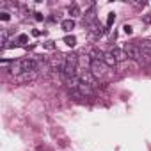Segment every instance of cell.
I'll return each instance as SVG.
<instances>
[{"instance_id": "cell-1", "label": "cell", "mask_w": 151, "mask_h": 151, "mask_svg": "<svg viewBox=\"0 0 151 151\" xmlns=\"http://www.w3.org/2000/svg\"><path fill=\"white\" fill-rule=\"evenodd\" d=\"M124 52H126V55H128L130 59L139 60V62H144L142 52H140V48H139L137 43H126V45H124Z\"/></svg>"}, {"instance_id": "cell-2", "label": "cell", "mask_w": 151, "mask_h": 151, "mask_svg": "<svg viewBox=\"0 0 151 151\" xmlns=\"http://www.w3.org/2000/svg\"><path fill=\"white\" fill-rule=\"evenodd\" d=\"M89 68H91V75H93L94 78H103L105 73H107L105 69H107L109 66H107L105 62H101V60H91V66H89Z\"/></svg>"}, {"instance_id": "cell-3", "label": "cell", "mask_w": 151, "mask_h": 151, "mask_svg": "<svg viewBox=\"0 0 151 151\" xmlns=\"http://www.w3.org/2000/svg\"><path fill=\"white\" fill-rule=\"evenodd\" d=\"M140 52H142V57H144V62H149L151 60V39H142V41H137Z\"/></svg>"}, {"instance_id": "cell-4", "label": "cell", "mask_w": 151, "mask_h": 151, "mask_svg": "<svg viewBox=\"0 0 151 151\" xmlns=\"http://www.w3.org/2000/svg\"><path fill=\"white\" fill-rule=\"evenodd\" d=\"M37 71H27V73H22V75H18V77H14V80L18 82V84H25V82H32V80H36L37 78Z\"/></svg>"}, {"instance_id": "cell-5", "label": "cell", "mask_w": 151, "mask_h": 151, "mask_svg": "<svg viewBox=\"0 0 151 151\" xmlns=\"http://www.w3.org/2000/svg\"><path fill=\"white\" fill-rule=\"evenodd\" d=\"M110 53L114 55V59H116L117 62H123V60H126V59H128L126 52H124V50H121V48H112V50H110Z\"/></svg>"}, {"instance_id": "cell-6", "label": "cell", "mask_w": 151, "mask_h": 151, "mask_svg": "<svg viewBox=\"0 0 151 151\" xmlns=\"http://www.w3.org/2000/svg\"><path fill=\"white\" fill-rule=\"evenodd\" d=\"M60 27H62V30L71 32V30L75 29V20H73V18H69V20H62V22H60Z\"/></svg>"}, {"instance_id": "cell-7", "label": "cell", "mask_w": 151, "mask_h": 151, "mask_svg": "<svg viewBox=\"0 0 151 151\" xmlns=\"http://www.w3.org/2000/svg\"><path fill=\"white\" fill-rule=\"evenodd\" d=\"M89 55H91V60H101V62H103L105 52H101V50H98V48H93V50L89 52Z\"/></svg>"}, {"instance_id": "cell-8", "label": "cell", "mask_w": 151, "mask_h": 151, "mask_svg": "<svg viewBox=\"0 0 151 151\" xmlns=\"http://www.w3.org/2000/svg\"><path fill=\"white\" fill-rule=\"evenodd\" d=\"M103 62H105L109 68H114V66L117 64V60L114 59V55H112L110 52H105V55H103Z\"/></svg>"}, {"instance_id": "cell-9", "label": "cell", "mask_w": 151, "mask_h": 151, "mask_svg": "<svg viewBox=\"0 0 151 151\" xmlns=\"http://www.w3.org/2000/svg\"><path fill=\"white\" fill-rule=\"evenodd\" d=\"M69 96H71V98H75L77 101H86V100H87V98L78 91V89H69Z\"/></svg>"}, {"instance_id": "cell-10", "label": "cell", "mask_w": 151, "mask_h": 151, "mask_svg": "<svg viewBox=\"0 0 151 151\" xmlns=\"http://www.w3.org/2000/svg\"><path fill=\"white\" fill-rule=\"evenodd\" d=\"M89 32H91V36H101L103 34V29H101V25H98L94 22L93 25H89Z\"/></svg>"}, {"instance_id": "cell-11", "label": "cell", "mask_w": 151, "mask_h": 151, "mask_svg": "<svg viewBox=\"0 0 151 151\" xmlns=\"http://www.w3.org/2000/svg\"><path fill=\"white\" fill-rule=\"evenodd\" d=\"M69 14H71L73 18H77V16H80V7H78L77 4H73V6H69Z\"/></svg>"}, {"instance_id": "cell-12", "label": "cell", "mask_w": 151, "mask_h": 151, "mask_svg": "<svg viewBox=\"0 0 151 151\" xmlns=\"http://www.w3.org/2000/svg\"><path fill=\"white\" fill-rule=\"evenodd\" d=\"M0 39H2V43H0V48L6 50V48H7V30H2V34H0Z\"/></svg>"}, {"instance_id": "cell-13", "label": "cell", "mask_w": 151, "mask_h": 151, "mask_svg": "<svg viewBox=\"0 0 151 151\" xmlns=\"http://www.w3.org/2000/svg\"><path fill=\"white\" fill-rule=\"evenodd\" d=\"M16 43L22 45V46H25V45L29 43V36H27V34H20V36L16 37Z\"/></svg>"}, {"instance_id": "cell-14", "label": "cell", "mask_w": 151, "mask_h": 151, "mask_svg": "<svg viewBox=\"0 0 151 151\" xmlns=\"http://www.w3.org/2000/svg\"><path fill=\"white\" fill-rule=\"evenodd\" d=\"M64 43L68 46H75V45H77V37H75V36H66L64 37Z\"/></svg>"}, {"instance_id": "cell-15", "label": "cell", "mask_w": 151, "mask_h": 151, "mask_svg": "<svg viewBox=\"0 0 151 151\" xmlns=\"http://www.w3.org/2000/svg\"><path fill=\"white\" fill-rule=\"evenodd\" d=\"M114 22H116V13H109V16H107V27H112Z\"/></svg>"}, {"instance_id": "cell-16", "label": "cell", "mask_w": 151, "mask_h": 151, "mask_svg": "<svg viewBox=\"0 0 151 151\" xmlns=\"http://www.w3.org/2000/svg\"><path fill=\"white\" fill-rule=\"evenodd\" d=\"M9 13L7 11H2V13H0V20H2V22H9Z\"/></svg>"}, {"instance_id": "cell-17", "label": "cell", "mask_w": 151, "mask_h": 151, "mask_svg": "<svg viewBox=\"0 0 151 151\" xmlns=\"http://www.w3.org/2000/svg\"><path fill=\"white\" fill-rule=\"evenodd\" d=\"M123 30H124V34H128V36H130V34L133 32V29H132V25H128V23H126V25H123Z\"/></svg>"}, {"instance_id": "cell-18", "label": "cell", "mask_w": 151, "mask_h": 151, "mask_svg": "<svg viewBox=\"0 0 151 151\" xmlns=\"http://www.w3.org/2000/svg\"><path fill=\"white\" fill-rule=\"evenodd\" d=\"M34 18H36L37 22H43V20H45V16H43L41 13H34Z\"/></svg>"}, {"instance_id": "cell-19", "label": "cell", "mask_w": 151, "mask_h": 151, "mask_svg": "<svg viewBox=\"0 0 151 151\" xmlns=\"http://www.w3.org/2000/svg\"><path fill=\"white\" fill-rule=\"evenodd\" d=\"M45 46H46V48H50V50H52V48H53V43H52V41H48V43H45Z\"/></svg>"}, {"instance_id": "cell-20", "label": "cell", "mask_w": 151, "mask_h": 151, "mask_svg": "<svg viewBox=\"0 0 151 151\" xmlns=\"http://www.w3.org/2000/svg\"><path fill=\"white\" fill-rule=\"evenodd\" d=\"M144 22H146V23H151V16H146V18H144Z\"/></svg>"}]
</instances>
